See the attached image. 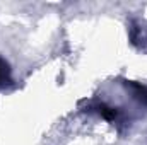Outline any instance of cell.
<instances>
[{"label": "cell", "mask_w": 147, "mask_h": 145, "mask_svg": "<svg viewBox=\"0 0 147 145\" xmlns=\"http://www.w3.org/2000/svg\"><path fill=\"white\" fill-rule=\"evenodd\" d=\"M9 79H10V68H9V63H7L3 58H0V87L5 85V84L9 82Z\"/></svg>", "instance_id": "6da1fadb"}]
</instances>
